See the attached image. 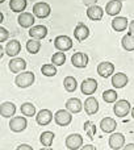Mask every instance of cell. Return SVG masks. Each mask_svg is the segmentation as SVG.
I'll use <instances>...</instances> for the list:
<instances>
[{"instance_id":"1","label":"cell","mask_w":134,"mask_h":150,"mask_svg":"<svg viewBox=\"0 0 134 150\" xmlns=\"http://www.w3.org/2000/svg\"><path fill=\"white\" fill-rule=\"evenodd\" d=\"M34 80H36V76H34V74L32 71H23L21 74H17L15 83L20 88H28L33 84Z\"/></svg>"},{"instance_id":"2","label":"cell","mask_w":134,"mask_h":150,"mask_svg":"<svg viewBox=\"0 0 134 150\" xmlns=\"http://www.w3.org/2000/svg\"><path fill=\"white\" fill-rule=\"evenodd\" d=\"M54 120H55V124L59 125V127H67L72 121L71 112L68 109H59V111L55 112Z\"/></svg>"},{"instance_id":"3","label":"cell","mask_w":134,"mask_h":150,"mask_svg":"<svg viewBox=\"0 0 134 150\" xmlns=\"http://www.w3.org/2000/svg\"><path fill=\"white\" fill-rule=\"evenodd\" d=\"M130 109H132V107H130V103L128 100H125V99H121V100L116 101V104L113 105L114 115H116V116H118V117L128 116V113H129Z\"/></svg>"},{"instance_id":"4","label":"cell","mask_w":134,"mask_h":150,"mask_svg":"<svg viewBox=\"0 0 134 150\" xmlns=\"http://www.w3.org/2000/svg\"><path fill=\"white\" fill-rule=\"evenodd\" d=\"M26 125H28V121L24 116H15L13 119H11L9 121V128L12 132L15 133H20L23 130L26 129Z\"/></svg>"},{"instance_id":"5","label":"cell","mask_w":134,"mask_h":150,"mask_svg":"<svg viewBox=\"0 0 134 150\" xmlns=\"http://www.w3.org/2000/svg\"><path fill=\"white\" fill-rule=\"evenodd\" d=\"M50 12H51V9H50V5L47 3L39 1L33 5V15L38 18H46L50 15Z\"/></svg>"},{"instance_id":"6","label":"cell","mask_w":134,"mask_h":150,"mask_svg":"<svg viewBox=\"0 0 134 150\" xmlns=\"http://www.w3.org/2000/svg\"><path fill=\"white\" fill-rule=\"evenodd\" d=\"M54 46L58 52H67L72 47V40L68 36H58L54 40Z\"/></svg>"},{"instance_id":"7","label":"cell","mask_w":134,"mask_h":150,"mask_svg":"<svg viewBox=\"0 0 134 150\" xmlns=\"http://www.w3.org/2000/svg\"><path fill=\"white\" fill-rule=\"evenodd\" d=\"M83 146V137L80 134L72 133V134L67 136L66 138V148L70 150H76Z\"/></svg>"},{"instance_id":"8","label":"cell","mask_w":134,"mask_h":150,"mask_svg":"<svg viewBox=\"0 0 134 150\" xmlns=\"http://www.w3.org/2000/svg\"><path fill=\"white\" fill-rule=\"evenodd\" d=\"M8 66H9V70L12 71L13 74H18V73H23V71H25L26 62H25V59H24V58L15 57V58H12V59L9 61Z\"/></svg>"},{"instance_id":"9","label":"cell","mask_w":134,"mask_h":150,"mask_svg":"<svg viewBox=\"0 0 134 150\" xmlns=\"http://www.w3.org/2000/svg\"><path fill=\"white\" fill-rule=\"evenodd\" d=\"M80 90L84 95H93L95 91L97 90V82L92 78H87L83 80V83L80 84Z\"/></svg>"},{"instance_id":"10","label":"cell","mask_w":134,"mask_h":150,"mask_svg":"<svg viewBox=\"0 0 134 150\" xmlns=\"http://www.w3.org/2000/svg\"><path fill=\"white\" fill-rule=\"evenodd\" d=\"M109 146L113 150L122 149L125 146V137L122 133H112L109 137Z\"/></svg>"},{"instance_id":"11","label":"cell","mask_w":134,"mask_h":150,"mask_svg":"<svg viewBox=\"0 0 134 150\" xmlns=\"http://www.w3.org/2000/svg\"><path fill=\"white\" fill-rule=\"evenodd\" d=\"M71 62L75 67L84 69V67H87V65H88V55L85 54V53L78 52L71 57Z\"/></svg>"},{"instance_id":"12","label":"cell","mask_w":134,"mask_h":150,"mask_svg":"<svg viewBox=\"0 0 134 150\" xmlns=\"http://www.w3.org/2000/svg\"><path fill=\"white\" fill-rule=\"evenodd\" d=\"M84 111L87 115H95L99 111V101L93 96H88L84 101Z\"/></svg>"},{"instance_id":"13","label":"cell","mask_w":134,"mask_h":150,"mask_svg":"<svg viewBox=\"0 0 134 150\" xmlns=\"http://www.w3.org/2000/svg\"><path fill=\"white\" fill-rule=\"evenodd\" d=\"M114 73V65L111 62H101L97 66V74L101 78H109Z\"/></svg>"},{"instance_id":"14","label":"cell","mask_w":134,"mask_h":150,"mask_svg":"<svg viewBox=\"0 0 134 150\" xmlns=\"http://www.w3.org/2000/svg\"><path fill=\"white\" fill-rule=\"evenodd\" d=\"M122 8V1L121 0H111V1L106 3L105 5V12L109 16H117L121 12Z\"/></svg>"},{"instance_id":"15","label":"cell","mask_w":134,"mask_h":150,"mask_svg":"<svg viewBox=\"0 0 134 150\" xmlns=\"http://www.w3.org/2000/svg\"><path fill=\"white\" fill-rule=\"evenodd\" d=\"M74 36H75V38H76L78 41H84V40L90 36V29H88V26L85 25V24L80 23V24H78V25L75 26Z\"/></svg>"},{"instance_id":"16","label":"cell","mask_w":134,"mask_h":150,"mask_svg":"<svg viewBox=\"0 0 134 150\" xmlns=\"http://www.w3.org/2000/svg\"><path fill=\"white\" fill-rule=\"evenodd\" d=\"M103 15H104V11L101 7H99V5H91V7H88L87 9V16L90 20L92 21H100L101 18H103Z\"/></svg>"},{"instance_id":"17","label":"cell","mask_w":134,"mask_h":150,"mask_svg":"<svg viewBox=\"0 0 134 150\" xmlns=\"http://www.w3.org/2000/svg\"><path fill=\"white\" fill-rule=\"evenodd\" d=\"M29 36L34 40H42L47 36V29L45 25H34L29 30Z\"/></svg>"},{"instance_id":"18","label":"cell","mask_w":134,"mask_h":150,"mask_svg":"<svg viewBox=\"0 0 134 150\" xmlns=\"http://www.w3.org/2000/svg\"><path fill=\"white\" fill-rule=\"evenodd\" d=\"M116 127H117V122H116V120L112 119V117H104L100 121V129L103 130L104 133H113Z\"/></svg>"},{"instance_id":"19","label":"cell","mask_w":134,"mask_h":150,"mask_svg":"<svg viewBox=\"0 0 134 150\" xmlns=\"http://www.w3.org/2000/svg\"><path fill=\"white\" fill-rule=\"evenodd\" d=\"M17 21L20 24V26H23V28H32L34 24V15L29 12H23L20 13Z\"/></svg>"},{"instance_id":"20","label":"cell","mask_w":134,"mask_h":150,"mask_svg":"<svg viewBox=\"0 0 134 150\" xmlns=\"http://www.w3.org/2000/svg\"><path fill=\"white\" fill-rule=\"evenodd\" d=\"M20 52H21V45L17 40H11L9 42H7V45H5V53L9 57L15 58Z\"/></svg>"},{"instance_id":"21","label":"cell","mask_w":134,"mask_h":150,"mask_svg":"<svg viewBox=\"0 0 134 150\" xmlns=\"http://www.w3.org/2000/svg\"><path fill=\"white\" fill-rule=\"evenodd\" d=\"M15 113H16L15 104L11 103V101H4V103H1V105H0V115H1L3 117L8 119V117L15 116Z\"/></svg>"},{"instance_id":"22","label":"cell","mask_w":134,"mask_h":150,"mask_svg":"<svg viewBox=\"0 0 134 150\" xmlns=\"http://www.w3.org/2000/svg\"><path fill=\"white\" fill-rule=\"evenodd\" d=\"M36 120H37V124L38 125H47L51 122L53 113L49 111V109H41V111L37 113Z\"/></svg>"},{"instance_id":"23","label":"cell","mask_w":134,"mask_h":150,"mask_svg":"<svg viewBox=\"0 0 134 150\" xmlns=\"http://www.w3.org/2000/svg\"><path fill=\"white\" fill-rule=\"evenodd\" d=\"M129 82V78L124 73H117L112 76V84L114 88H124Z\"/></svg>"},{"instance_id":"24","label":"cell","mask_w":134,"mask_h":150,"mask_svg":"<svg viewBox=\"0 0 134 150\" xmlns=\"http://www.w3.org/2000/svg\"><path fill=\"white\" fill-rule=\"evenodd\" d=\"M83 108H84V105L78 98H71L66 101V109H68L71 113H79Z\"/></svg>"},{"instance_id":"25","label":"cell","mask_w":134,"mask_h":150,"mask_svg":"<svg viewBox=\"0 0 134 150\" xmlns=\"http://www.w3.org/2000/svg\"><path fill=\"white\" fill-rule=\"evenodd\" d=\"M129 26V21H128L126 17H122V16H118V17H114L112 20V28L116 32H122Z\"/></svg>"},{"instance_id":"26","label":"cell","mask_w":134,"mask_h":150,"mask_svg":"<svg viewBox=\"0 0 134 150\" xmlns=\"http://www.w3.org/2000/svg\"><path fill=\"white\" fill-rule=\"evenodd\" d=\"M26 5H28L26 0H11L9 1V8L13 12H17V13H23L25 11Z\"/></svg>"},{"instance_id":"27","label":"cell","mask_w":134,"mask_h":150,"mask_svg":"<svg viewBox=\"0 0 134 150\" xmlns=\"http://www.w3.org/2000/svg\"><path fill=\"white\" fill-rule=\"evenodd\" d=\"M121 45L125 50H128V52H133L134 50V34H132V33L125 34L121 40Z\"/></svg>"},{"instance_id":"28","label":"cell","mask_w":134,"mask_h":150,"mask_svg":"<svg viewBox=\"0 0 134 150\" xmlns=\"http://www.w3.org/2000/svg\"><path fill=\"white\" fill-rule=\"evenodd\" d=\"M54 137H55L54 133L50 132V130H46V132H44L41 134V137H39V141H41V144L45 146V148H50V146L53 145Z\"/></svg>"},{"instance_id":"29","label":"cell","mask_w":134,"mask_h":150,"mask_svg":"<svg viewBox=\"0 0 134 150\" xmlns=\"http://www.w3.org/2000/svg\"><path fill=\"white\" fill-rule=\"evenodd\" d=\"M41 49V42L39 40H34V38H30L28 42H26V50H28L30 54H37Z\"/></svg>"},{"instance_id":"30","label":"cell","mask_w":134,"mask_h":150,"mask_svg":"<svg viewBox=\"0 0 134 150\" xmlns=\"http://www.w3.org/2000/svg\"><path fill=\"white\" fill-rule=\"evenodd\" d=\"M63 86H65L66 91L67 92H74L78 87V83H76V79L74 76H66L65 80H63Z\"/></svg>"},{"instance_id":"31","label":"cell","mask_w":134,"mask_h":150,"mask_svg":"<svg viewBox=\"0 0 134 150\" xmlns=\"http://www.w3.org/2000/svg\"><path fill=\"white\" fill-rule=\"evenodd\" d=\"M21 113H23L24 116L33 117L34 115H36V107L32 103H24L23 105H21Z\"/></svg>"},{"instance_id":"32","label":"cell","mask_w":134,"mask_h":150,"mask_svg":"<svg viewBox=\"0 0 134 150\" xmlns=\"http://www.w3.org/2000/svg\"><path fill=\"white\" fill-rule=\"evenodd\" d=\"M103 99L105 103H116L117 101V92L114 90H106L103 93Z\"/></svg>"},{"instance_id":"33","label":"cell","mask_w":134,"mask_h":150,"mask_svg":"<svg viewBox=\"0 0 134 150\" xmlns=\"http://www.w3.org/2000/svg\"><path fill=\"white\" fill-rule=\"evenodd\" d=\"M65 62H66V54L63 52L55 53V54L51 57V63L55 66H62Z\"/></svg>"},{"instance_id":"34","label":"cell","mask_w":134,"mask_h":150,"mask_svg":"<svg viewBox=\"0 0 134 150\" xmlns=\"http://www.w3.org/2000/svg\"><path fill=\"white\" fill-rule=\"evenodd\" d=\"M41 73L45 75V76H54L57 74V67L53 63H49V65H44L41 67Z\"/></svg>"},{"instance_id":"35","label":"cell","mask_w":134,"mask_h":150,"mask_svg":"<svg viewBox=\"0 0 134 150\" xmlns=\"http://www.w3.org/2000/svg\"><path fill=\"white\" fill-rule=\"evenodd\" d=\"M84 130L87 132V134H88V137H90V138H93V137H95L96 127H95V124H93L92 121H85V124H84Z\"/></svg>"},{"instance_id":"36","label":"cell","mask_w":134,"mask_h":150,"mask_svg":"<svg viewBox=\"0 0 134 150\" xmlns=\"http://www.w3.org/2000/svg\"><path fill=\"white\" fill-rule=\"evenodd\" d=\"M8 37H9V32L1 26L0 28V42H5L8 40Z\"/></svg>"},{"instance_id":"37","label":"cell","mask_w":134,"mask_h":150,"mask_svg":"<svg viewBox=\"0 0 134 150\" xmlns=\"http://www.w3.org/2000/svg\"><path fill=\"white\" fill-rule=\"evenodd\" d=\"M16 150H33V148L30 145H26V144H21V145L17 146Z\"/></svg>"},{"instance_id":"38","label":"cell","mask_w":134,"mask_h":150,"mask_svg":"<svg viewBox=\"0 0 134 150\" xmlns=\"http://www.w3.org/2000/svg\"><path fill=\"white\" fill-rule=\"evenodd\" d=\"M96 1H97V0H83V4H84V5H88V7H91V5H95Z\"/></svg>"},{"instance_id":"39","label":"cell","mask_w":134,"mask_h":150,"mask_svg":"<svg viewBox=\"0 0 134 150\" xmlns=\"http://www.w3.org/2000/svg\"><path fill=\"white\" fill-rule=\"evenodd\" d=\"M80 150H96V148L93 145H85L83 148H80Z\"/></svg>"},{"instance_id":"40","label":"cell","mask_w":134,"mask_h":150,"mask_svg":"<svg viewBox=\"0 0 134 150\" xmlns=\"http://www.w3.org/2000/svg\"><path fill=\"white\" fill-rule=\"evenodd\" d=\"M122 150H134V144H128L122 148Z\"/></svg>"},{"instance_id":"41","label":"cell","mask_w":134,"mask_h":150,"mask_svg":"<svg viewBox=\"0 0 134 150\" xmlns=\"http://www.w3.org/2000/svg\"><path fill=\"white\" fill-rule=\"evenodd\" d=\"M129 33L134 34V20L130 21V24H129Z\"/></svg>"},{"instance_id":"42","label":"cell","mask_w":134,"mask_h":150,"mask_svg":"<svg viewBox=\"0 0 134 150\" xmlns=\"http://www.w3.org/2000/svg\"><path fill=\"white\" fill-rule=\"evenodd\" d=\"M39 150H53L51 148H44V149H39Z\"/></svg>"},{"instance_id":"43","label":"cell","mask_w":134,"mask_h":150,"mask_svg":"<svg viewBox=\"0 0 134 150\" xmlns=\"http://www.w3.org/2000/svg\"><path fill=\"white\" fill-rule=\"evenodd\" d=\"M132 116L134 117V107H133V108H132Z\"/></svg>"},{"instance_id":"44","label":"cell","mask_w":134,"mask_h":150,"mask_svg":"<svg viewBox=\"0 0 134 150\" xmlns=\"http://www.w3.org/2000/svg\"><path fill=\"white\" fill-rule=\"evenodd\" d=\"M5 1V0H0V3H1V4H3V3H4Z\"/></svg>"},{"instance_id":"45","label":"cell","mask_w":134,"mask_h":150,"mask_svg":"<svg viewBox=\"0 0 134 150\" xmlns=\"http://www.w3.org/2000/svg\"><path fill=\"white\" fill-rule=\"evenodd\" d=\"M112 150H113V149H112Z\"/></svg>"}]
</instances>
